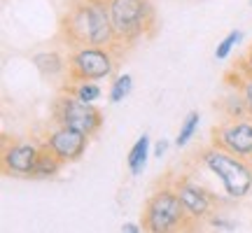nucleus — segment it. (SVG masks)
Returning a JSON list of instances; mask_svg holds the SVG:
<instances>
[{
    "label": "nucleus",
    "mask_w": 252,
    "mask_h": 233,
    "mask_svg": "<svg viewBox=\"0 0 252 233\" xmlns=\"http://www.w3.org/2000/svg\"><path fill=\"white\" fill-rule=\"evenodd\" d=\"M201 161L208 166V171L215 173L222 179L224 191L231 198H243L252 189V166L245 163V159H238L234 154L224 152L220 147H208L201 154Z\"/></svg>",
    "instance_id": "f257e3e1"
},
{
    "label": "nucleus",
    "mask_w": 252,
    "mask_h": 233,
    "mask_svg": "<svg viewBox=\"0 0 252 233\" xmlns=\"http://www.w3.org/2000/svg\"><path fill=\"white\" fill-rule=\"evenodd\" d=\"M185 205L175 189H159L145 205L143 229L147 233H173L185 222Z\"/></svg>",
    "instance_id": "f03ea898"
},
{
    "label": "nucleus",
    "mask_w": 252,
    "mask_h": 233,
    "mask_svg": "<svg viewBox=\"0 0 252 233\" xmlns=\"http://www.w3.org/2000/svg\"><path fill=\"white\" fill-rule=\"evenodd\" d=\"M110 17L117 40L133 42L145 35V28L154 21V12L147 0H110Z\"/></svg>",
    "instance_id": "7ed1b4c3"
},
{
    "label": "nucleus",
    "mask_w": 252,
    "mask_h": 233,
    "mask_svg": "<svg viewBox=\"0 0 252 233\" xmlns=\"http://www.w3.org/2000/svg\"><path fill=\"white\" fill-rule=\"evenodd\" d=\"M115 70V56L108 47H82L68 58V75L72 82H91L110 77Z\"/></svg>",
    "instance_id": "20e7f679"
},
{
    "label": "nucleus",
    "mask_w": 252,
    "mask_h": 233,
    "mask_svg": "<svg viewBox=\"0 0 252 233\" xmlns=\"http://www.w3.org/2000/svg\"><path fill=\"white\" fill-rule=\"evenodd\" d=\"M54 116L63 128H72V131H80L84 135H94L103 124V116L98 110L91 103H84L75 96H63L56 100Z\"/></svg>",
    "instance_id": "39448f33"
},
{
    "label": "nucleus",
    "mask_w": 252,
    "mask_h": 233,
    "mask_svg": "<svg viewBox=\"0 0 252 233\" xmlns=\"http://www.w3.org/2000/svg\"><path fill=\"white\" fill-rule=\"evenodd\" d=\"M61 35L70 47H91L94 24H91L89 0H77L61 19Z\"/></svg>",
    "instance_id": "423d86ee"
},
{
    "label": "nucleus",
    "mask_w": 252,
    "mask_h": 233,
    "mask_svg": "<svg viewBox=\"0 0 252 233\" xmlns=\"http://www.w3.org/2000/svg\"><path fill=\"white\" fill-rule=\"evenodd\" d=\"M215 147L234 154L238 159H252V121H226L213 131Z\"/></svg>",
    "instance_id": "0eeeda50"
},
{
    "label": "nucleus",
    "mask_w": 252,
    "mask_h": 233,
    "mask_svg": "<svg viewBox=\"0 0 252 233\" xmlns=\"http://www.w3.org/2000/svg\"><path fill=\"white\" fill-rule=\"evenodd\" d=\"M40 147L31 143H12L2 149V171L7 175H33Z\"/></svg>",
    "instance_id": "6e6552de"
},
{
    "label": "nucleus",
    "mask_w": 252,
    "mask_h": 233,
    "mask_svg": "<svg viewBox=\"0 0 252 233\" xmlns=\"http://www.w3.org/2000/svg\"><path fill=\"white\" fill-rule=\"evenodd\" d=\"M87 143H89V135L80 133V131H72V128H56L54 133L49 135L47 145L52 147V152L61 159L63 163L68 161H77L84 149H87Z\"/></svg>",
    "instance_id": "1a4fd4ad"
},
{
    "label": "nucleus",
    "mask_w": 252,
    "mask_h": 233,
    "mask_svg": "<svg viewBox=\"0 0 252 233\" xmlns=\"http://www.w3.org/2000/svg\"><path fill=\"white\" fill-rule=\"evenodd\" d=\"M178 196H180L185 212L191 219H203L210 215V207H213V196L208 194L203 187H198L194 182H178Z\"/></svg>",
    "instance_id": "9d476101"
},
{
    "label": "nucleus",
    "mask_w": 252,
    "mask_h": 233,
    "mask_svg": "<svg viewBox=\"0 0 252 233\" xmlns=\"http://www.w3.org/2000/svg\"><path fill=\"white\" fill-rule=\"evenodd\" d=\"M61 163L63 161L52 152V147L45 143L40 147V156H37V163H35V168H33L31 177H54L56 173L61 171Z\"/></svg>",
    "instance_id": "9b49d317"
},
{
    "label": "nucleus",
    "mask_w": 252,
    "mask_h": 233,
    "mask_svg": "<svg viewBox=\"0 0 252 233\" xmlns=\"http://www.w3.org/2000/svg\"><path fill=\"white\" fill-rule=\"evenodd\" d=\"M33 65L40 70L42 77H56V75H61L68 68L63 56L56 54V52H40V54H35L33 56Z\"/></svg>",
    "instance_id": "f8f14e48"
},
{
    "label": "nucleus",
    "mask_w": 252,
    "mask_h": 233,
    "mask_svg": "<svg viewBox=\"0 0 252 233\" xmlns=\"http://www.w3.org/2000/svg\"><path fill=\"white\" fill-rule=\"evenodd\" d=\"M147 154H150V135H140L135 145L128 152V171L133 175H140L145 171V163H147Z\"/></svg>",
    "instance_id": "ddd939ff"
},
{
    "label": "nucleus",
    "mask_w": 252,
    "mask_h": 233,
    "mask_svg": "<svg viewBox=\"0 0 252 233\" xmlns=\"http://www.w3.org/2000/svg\"><path fill=\"white\" fill-rule=\"evenodd\" d=\"M198 124H201V116H198V112H189V115L185 116L182 126H180V133H178V138H175V145H178V147H185V145L191 140V135L196 133Z\"/></svg>",
    "instance_id": "4468645a"
},
{
    "label": "nucleus",
    "mask_w": 252,
    "mask_h": 233,
    "mask_svg": "<svg viewBox=\"0 0 252 233\" xmlns=\"http://www.w3.org/2000/svg\"><path fill=\"white\" fill-rule=\"evenodd\" d=\"M133 89V77L131 75H119L117 80L112 82V89H110V103H122V100L131 93Z\"/></svg>",
    "instance_id": "2eb2a0df"
},
{
    "label": "nucleus",
    "mask_w": 252,
    "mask_h": 233,
    "mask_svg": "<svg viewBox=\"0 0 252 233\" xmlns=\"http://www.w3.org/2000/svg\"><path fill=\"white\" fill-rule=\"evenodd\" d=\"M72 96L84 100V103H94L100 96V87L94 82H77V87L72 89Z\"/></svg>",
    "instance_id": "dca6fc26"
},
{
    "label": "nucleus",
    "mask_w": 252,
    "mask_h": 233,
    "mask_svg": "<svg viewBox=\"0 0 252 233\" xmlns=\"http://www.w3.org/2000/svg\"><path fill=\"white\" fill-rule=\"evenodd\" d=\"M241 37H243V33H241V30H231V33H229V35H226L224 40L217 45V49H215V58H217V61H224L226 56L231 54V49L238 45V40H241Z\"/></svg>",
    "instance_id": "f3484780"
},
{
    "label": "nucleus",
    "mask_w": 252,
    "mask_h": 233,
    "mask_svg": "<svg viewBox=\"0 0 252 233\" xmlns=\"http://www.w3.org/2000/svg\"><path fill=\"white\" fill-rule=\"evenodd\" d=\"M241 96L245 100V110H248V116H252V77H245L241 82Z\"/></svg>",
    "instance_id": "a211bd4d"
},
{
    "label": "nucleus",
    "mask_w": 252,
    "mask_h": 233,
    "mask_svg": "<svg viewBox=\"0 0 252 233\" xmlns=\"http://www.w3.org/2000/svg\"><path fill=\"white\" fill-rule=\"evenodd\" d=\"M166 149H168V140H159V143H157V147H154V154L161 159L163 154H166Z\"/></svg>",
    "instance_id": "6ab92c4d"
},
{
    "label": "nucleus",
    "mask_w": 252,
    "mask_h": 233,
    "mask_svg": "<svg viewBox=\"0 0 252 233\" xmlns=\"http://www.w3.org/2000/svg\"><path fill=\"white\" fill-rule=\"evenodd\" d=\"M243 65H245V70H248V77H252V45H250V49H248V54H245Z\"/></svg>",
    "instance_id": "aec40b11"
},
{
    "label": "nucleus",
    "mask_w": 252,
    "mask_h": 233,
    "mask_svg": "<svg viewBox=\"0 0 252 233\" xmlns=\"http://www.w3.org/2000/svg\"><path fill=\"white\" fill-rule=\"evenodd\" d=\"M122 233H140V224H135V222H128V224L122 226Z\"/></svg>",
    "instance_id": "412c9836"
},
{
    "label": "nucleus",
    "mask_w": 252,
    "mask_h": 233,
    "mask_svg": "<svg viewBox=\"0 0 252 233\" xmlns=\"http://www.w3.org/2000/svg\"><path fill=\"white\" fill-rule=\"evenodd\" d=\"M250 5H252V0H250Z\"/></svg>",
    "instance_id": "4be33fe9"
}]
</instances>
